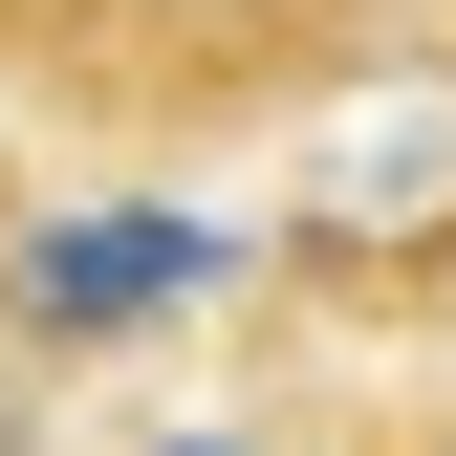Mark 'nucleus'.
<instances>
[{"label": "nucleus", "instance_id": "nucleus-2", "mask_svg": "<svg viewBox=\"0 0 456 456\" xmlns=\"http://www.w3.org/2000/svg\"><path fill=\"white\" fill-rule=\"evenodd\" d=\"M196 22H261V0H196Z\"/></svg>", "mask_w": 456, "mask_h": 456}, {"label": "nucleus", "instance_id": "nucleus-1", "mask_svg": "<svg viewBox=\"0 0 456 456\" xmlns=\"http://www.w3.org/2000/svg\"><path fill=\"white\" fill-rule=\"evenodd\" d=\"M196 282H217V240H196V217H44V240L0 261V305H22L44 348H109V326L196 305Z\"/></svg>", "mask_w": 456, "mask_h": 456}, {"label": "nucleus", "instance_id": "nucleus-3", "mask_svg": "<svg viewBox=\"0 0 456 456\" xmlns=\"http://www.w3.org/2000/svg\"><path fill=\"white\" fill-rule=\"evenodd\" d=\"M196 456H217V435H196Z\"/></svg>", "mask_w": 456, "mask_h": 456}]
</instances>
